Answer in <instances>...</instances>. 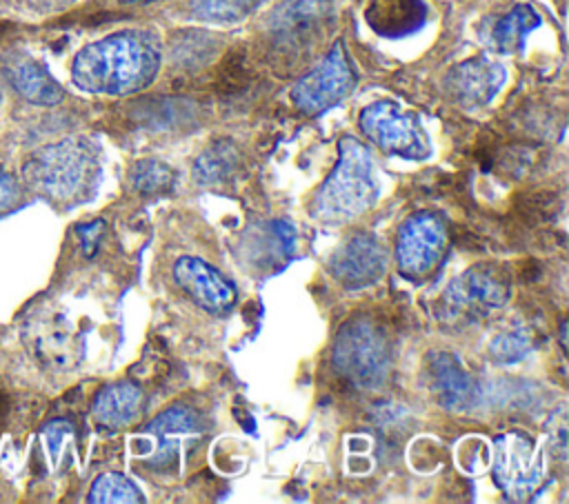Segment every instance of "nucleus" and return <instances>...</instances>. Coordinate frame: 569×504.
<instances>
[{
  "instance_id": "nucleus-1",
  "label": "nucleus",
  "mask_w": 569,
  "mask_h": 504,
  "mask_svg": "<svg viewBox=\"0 0 569 504\" xmlns=\"http://www.w3.org/2000/svg\"><path fill=\"white\" fill-rule=\"evenodd\" d=\"M160 49L144 31H118L80 49L71 62V80L89 93L129 95L153 82Z\"/></svg>"
},
{
  "instance_id": "nucleus-2",
  "label": "nucleus",
  "mask_w": 569,
  "mask_h": 504,
  "mask_svg": "<svg viewBox=\"0 0 569 504\" xmlns=\"http://www.w3.org/2000/svg\"><path fill=\"white\" fill-rule=\"evenodd\" d=\"M378 200V178L371 151L351 135L338 142V162L311 200V215L320 222L345 224L362 215Z\"/></svg>"
},
{
  "instance_id": "nucleus-3",
  "label": "nucleus",
  "mask_w": 569,
  "mask_h": 504,
  "mask_svg": "<svg viewBox=\"0 0 569 504\" xmlns=\"http://www.w3.org/2000/svg\"><path fill=\"white\" fill-rule=\"evenodd\" d=\"M98 171V149L87 138H67L42 147L22 167L27 187L53 202H73L87 195Z\"/></svg>"
},
{
  "instance_id": "nucleus-4",
  "label": "nucleus",
  "mask_w": 569,
  "mask_h": 504,
  "mask_svg": "<svg viewBox=\"0 0 569 504\" xmlns=\"http://www.w3.org/2000/svg\"><path fill=\"white\" fill-rule=\"evenodd\" d=\"M333 369L351 386L376 391L391 369V346L376 322L353 317L340 326L333 346Z\"/></svg>"
},
{
  "instance_id": "nucleus-5",
  "label": "nucleus",
  "mask_w": 569,
  "mask_h": 504,
  "mask_svg": "<svg viewBox=\"0 0 569 504\" xmlns=\"http://www.w3.org/2000/svg\"><path fill=\"white\" fill-rule=\"evenodd\" d=\"M360 131L385 153L405 160H425L431 153L429 135L416 113L398 102L380 100L365 107L358 115Z\"/></svg>"
},
{
  "instance_id": "nucleus-6",
  "label": "nucleus",
  "mask_w": 569,
  "mask_h": 504,
  "mask_svg": "<svg viewBox=\"0 0 569 504\" xmlns=\"http://www.w3.org/2000/svg\"><path fill=\"white\" fill-rule=\"evenodd\" d=\"M356 84L353 67L347 58L345 44L333 42L331 51L313 67L307 75H302L291 89V102L307 115L322 113L345 100Z\"/></svg>"
},
{
  "instance_id": "nucleus-7",
  "label": "nucleus",
  "mask_w": 569,
  "mask_h": 504,
  "mask_svg": "<svg viewBox=\"0 0 569 504\" xmlns=\"http://www.w3.org/2000/svg\"><path fill=\"white\" fill-rule=\"evenodd\" d=\"M447 249L445 222L429 211L409 215L396 240V262L398 271L411 280L429 278Z\"/></svg>"
},
{
  "instance_id": "nucleus-8",
  "label": "nucleus",
  "mask_w": 569,
  "mask_h": 504,
  "mask_svg": "<svg viewBox=\"0 0 569 504\" xmlns=\"http://www.w3.org/2000/svg\"><path fill=\"white\" fill-rule=\"evenodd\" d=\"M509 300V282L493 266H473L451 280L442 293L445 311L451 317L478 320Z\"/></svg>"
},
{
  "instance_id": "nucleus-9",
  "label": "nucleus",
  "mask_w": 569,
  "mask_h": 504,
  "mask_svg": "<svg viewBox=\"0 0 569 504\" xmlns=\"http://www.w3.org/2000/svg\"><path fill=\"white\" fill-rule=\"evenodd\" d=\"M545 477L540 451L522 433H507L496 440V482L511 500L531 497Z\"/></svg>"
},
{
  "instance_id": "nucleus-10",
  "label": "nucleus",
  "mask_w": 569,
  "mask_h": 504,
  "mask_svg": "<svg viewBox=\"0 0 569 504\" xmlns=\"http://www.w3.org/2000/svg\"><path fill=\"white\" fill-rule=\"evenodd\" d=\"M387 269L385 246L376 235L358 231L349 235L331 255L329 271L347 289L376 284Z\"/></svg>"
},
{
  "instance_id": "nucleus-11",
  "label": "nucleus",
  "mask_w": 569,
  "mask_h": 504,
  "mask_svg": "<svg viewBox=\"0 0 569 504\" xmlns=\"http://www.w3.org/2000/svg\"><path fill=\"white\" fill-rule=\"evenodd\" d=\"M24 342L42 366L69 371L82 355V342L60 313H44L24 329Z\"/></svg>"
},
{
  "instance_id": "nucleus-12",
  "label": "nucleus",
  "mask_w": 569,
  "mask_h": 504,
  "mask_svg": "<svg viewBox=\"0 0 569 504\" xmlns=\"http://www.w3.org/2000/svg\"><path fill=\"white\" fill-rule=\"evenodd\" d=\"M505 78L500 62L487 56H476L451 67L445 75V87L458 104L473 109L491 102L502 89Z\"/></svg>"
},
{
  "instance_id": "nucleus-13",
  "label": "nucleus",
  "mask_w": 569,
  "mask_h": 504,
  "mask_svg": "<svg viewBox=\"0 0 569 504\" xmlns=\"http://www.w3.org/2000/svg\"><path fill=\"white\" fill-rule=\"evenodd\" d=\"M173 280L198 306L211 313H222L236 302V289L216 269L198 258L176 260Z\"/></svg>"
},
{
  "instance_id": "nucleus-14",
  "label": "nucleus",
  "mask_w": 569,
  "mask_h": 504,
  "mask_svg": "<svg viewBox=\"0 0 569 504\" xmlns=\"http://www.w3.org/2000/svg\"><path fill=\"white\" fill-rule=\"evenodd\" d=\"M427 380L429 389L436 395L438 404L449 411H465L473 406L478 389L460 357L453 353L440 351L427 360Z\"/></svg>"
},
{
  "instance_id": "nucleus-15",
  "label": "nucleus",
  "mask_w": 569,
  "mask_h": 504,
  "mask_svg": "<svg viewBox=\"0 0 569 504\" xmlns=\"http://www.w3.org/2000/svg\"><path fill=\"white\" fill-rule=\"evenodd\" d=\"M329 20L331 7L327 0H287L273 11L269 27L282 44L300 47L313 40Z\"/></svg>"
},
{
  "instance_id": "nucleus-16",
  "label": "nucleus",
  "mask_w": 569,
  "mask_h": 504,
  "mask_svg": "<svg viewBox=\"0 0 569 504\" xmlns=\"http://www.w3.org/2000/svg\"><path fill=\"white\" fill-rule=\"evenodd\" d=\"M200 431V417L187 406H171L156 415L151 424L144 426V433L153 435L156 448L151 453V466L158 471L171 468L178 462L182 448V435H193Z\"/></svg>"
},
{
  "instance_id": "nucleus-17",
  "label": "nucleus",
  "mask_w": 569,
  "mask_h": 504,
  "mask_svg": "<svg viewBox=\"0 0 569 504\" xmlns=\"http://www.w3.org/2000/svg\"><path fill=\"white\" fill-rule=\"evenodd\" d=\"M427 20L422 0H371L367 9L369 27L385 38H400L420 29Z\"/></svg>"
},
{
  "instance_id": "nucleus-18",
  "label": "nucleus",
  "mask_w": 569,
  "mask_h": 504,
  "mask_svg": "<svg viewBox=\"0 0 569 504\" xmlns=\"http://www.w3.org/2000/svg\"><path fill=\"white\" fill-rule=\"evenodd\" d=\"M7 75L13 89L33 104L51 107L64 98V91L49 71L29 56H13L7 64Z\"/></svg>"
},
{
  "instance_id": "nucleus-19",
  "label": "nucleus",
  "mask_w": 569,
  "mask_h": 504,
  "mask_svg": "<svg viewBox=\"0 0 569 504\" xmlns=\"http://www.w3.org/2000/svg\"><path fill=\"white\" fill-rule=\"evenodd\" d=\"M142 411V391L131 382H118L100 389L93 397L91 413L100 426L122 429Z\"/></svg>"
},
{
  "instance_id": "nucleus-20",
  "label": "nucleus",
  "mask_w": 569,
  "mask_h": 504,
  "mask_svg": "<svg viewBox=\"0 0 569 504\" xmlns=\"http://www.w3.org/2000/svg\"><path fill=\"white\" fill-rule=\"evenodd\" d=\"M540 24V16L529 4H516L509 9L493 27L491 40L496 51L500 53H516L525 47L527 36Z\"/></svg>"
},
{
  "instance_id": "nucleus-21",
  "label": "nucleus",
  "mask_w": 569,
  "mask_h": 504,
  "mask_svg": "<svg viewBox=\"0 0 569 504\" xmlns=\"http://www.w3.org/2000/svg\"><path fill=\"white\" fill-rule=\"evenodd\" d=\"M240 164V151L231 140L209 144L193 164V180L200 184H220L229 180Z\"/></svg>"
},
{
  "instance_id": "nucleus-22",
  "label": "nucleus",
  "mask_w": 569,
  "mask_h": 504,
  "mask_svg": "<svg viewBox=\"0 0 569 504\" xmlns=\"http://www.w3.org/2000/svg\"><path fill=\"white\" fill-rule=\"evenodd\" d=\"M264 0H189V11L207 22H238Z\"/></svg>"
},
{
  "instance_id": "nucleus-23",
  "label": "nucleus",
  "mask_w": 569,
  "mask_h": 504,
  "mask_svg": "<svg viewBox=\"0 0 569 504\" xmlns=\"http://www.w3.org/2000/svg\"><path fill=\"white\" fill-rule=\"evenodd\" d=\"M89 502L104 504V502H142L140 488L124 475L120 473H104L100 475L89 491Z\"/></svg>"
},
{
  "instance_id": "nucleus-24",
  "label": "nucleus",
  "mask_w": 569,
  "mask_h": 504,
  "mask_svg": "<svg viewBox=\"0 0 569 504\" xmlns=\"http://www.w3.org/2000/svg\"><path fill=\"white\" fill-rule=\"evenodd\" d=\"M133 189L144 195H156L173 189L176 175L171 167H167L160 160H140L131 171Z\"/></svg>"
},
{
  "instance_id": "nucleus-25",
  "label": "nucleus",
  "mask_w": 569,
  "mask_h": 504,
  "mask_svg": "<svg viewBox=\"0 0 569 504\" xmlns=\"http://www.w3.org/2000/svg\"><path fill=\"white\" fill-rule=\"evenodd\" d=\"M531 351V337L527 331H505L496 335L489 344V355L493 362L513 364L520 362Z\"/></svg>"
},
{
  "instance_id": "nucleus-26",
  "label": "nucleus",
  "mask_w": 569,
  "mask_h": 504,
  "mask_svg": "<svg viewBox=\"0 0 569 504\" xmlns=\"http://www.w3.org/2000/svg\"><path fill=\"white\" fill-rule=\"evenodd\" d=\"M549 433H551V446L558 453L560 460H565L567 453V417H565V409H558V413L549 420Z\"/></svg>"
},
{
  "instance_id": "nucleus-27",
  "label": "nucleus",
  "mask_w": 569,
  "mask_h": 504,
  "mask_svg": "<svg viewBox=\"0 0 569 504\" xmlns=\"http://www.w3.org/2000/svg\"><path fill=\"white\" fill-rule=\"evenodd\" d=\"M18 195H20L18 180L0 167V213L11 209L18 202Z\"/></svg>"
},
{
  "instance_id": "nucleus-28",
  "label": "nucleus",
  "mask_w": 569,
  "mask_h": 504,
  "mask_svg": "<svg viewBox=\"0 0 569 504\" xmlns=\"http://www.w3.org/2000/svg\"><path fill=\"white\" fill-rule=\"evenodd\" d=\"M102 233H104V222L102 220H96V222L78 226V235H80V242H82V249H84L87 255H93Z\"/></svg>"
},
{
  "instance_id": "nucleus-29",
  "label": "nucleus",
  "mask_w": 569,
  "mask_h": 504,
  "mask_svg": "<svg viewBox=\"0 0 569 504\" xmlns=\"http://www.w3.org/2000/svg\"><path fill=\"white\" fill-rule=\"evenodd\" d=\"M36 11H42V13H53V11H62L67 9L69 4H73L76 0H27Z\"/></svg>"
},
{
  "instance_id": "nucleus-30",
  "label": "nucleus",
  "mask_w": 569,
  "mask_h": 504,
  "mask_svg": "<svg viewBox=\"0 0 569 504\" xmlns=\"http://www.w3.org/2000/svg\"><path fill=\"white\" fill-rule=\"evenodd\" d=\"M7 409H9V400H7V397L0 393V426H2V422H4Z\"/></svg>"
},
{
  "instance_id": "nucleus-31",
  "label": "nucleus",
  "mask_w": 569,
  "mask_h": 504,
  "mask_svg": "<svg viewBox=\"0 0 569 504\" xmlns=\"http://www.w3.org/2000/svg\"><path fill=\"white\" fill-rule=\"evenodd\" d=\"M122 2H147V0H122Z\"/></svg>"
}]
</instances>
